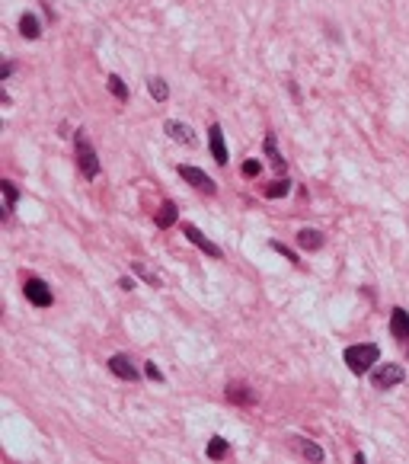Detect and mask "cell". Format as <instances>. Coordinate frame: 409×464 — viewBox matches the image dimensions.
<instances>
[{"label":"cell","instance_id":"cell-1","mask_svg":"<svg viewBox=\"0 0 409 464\" xmlns=\"http://www.w3.org/2000/svg\"><path fill=\"white\" fill-rule=\"evenodd\" d=\"M342 358H345L349 372L362 378V375H368L374 368V362H380V349L378 342H355V346H349L342 352Z\"/></svg>","mask_w":409,"mask_h":464},{"label":"cell","instance_id":"cell-2","mask_svg":"<svg viewBox=\"0 0 409 464\" xmlns=\"http://www.w3.org/2000/svg\"><path fill=\"white\" fill-rule=\"evenodd\" d=\"M74 151H77V167H80V176L84 180H96L103 173V164L96 157V147L90 145V138H87L84 129L74 131Z\"/></svg>","mask_w":409,"mask_h":464},{"label":"cell","instance_id":"cell-3","mask_svg":"<svg viewBox=\"0 0 409 464\" xmlns=\"http://www.w3.org/2000/svg\"><path fill=\"white\" fill-rule=\"evenodd\" d=\"M403 378H406V372L396 362H384V365L371 368V388H378V391L396 388V384H403Z\"/></svg>","mask_w":409,"mask_h":464},{"label":"cell","instance_id":"cell-4","mask_svg":"<svg viewBox=\"0 0 409 464\" xmlns=\"http://www.w3.org/2000/svg\"><path fill=\"white\" fill-rule=\"evenodd\" d=\"M23 295L29 298V305H36V307L54 305V295H52V289H48V282L38 279V275H29V279L23 282Z\"/></svg>","mask_w":409,"mask_h":464},{"label":"cell","instance_id":"cell-5","mask_svg":"<svg viewBox=\"0 0 409 464\" xmlns=\"http://www.w3.org/2000/svg\"><path fill=\"white\" fill-rule=\"evenodd\" d=\"M179 176H182V180H186V183L192 186V189L204 192V196H214V192H218V183H214L211 176L204 173V170H198V167H189V164H179Z\"/></svg>","mask_w":409,"mask_h":464},{"label":"cell","instance_id":"cell-6","mask_svg":"<svg viewBox=\"0 0 409 464\" xmlns=\"http://www.w3.org/2000/svg\"><path fill=\"white\" fill-rule=\"evenodd\" d=\"M182 234H186V240H189V244H195L198 250L208 253L211 259H221V256H224V253H221V247H218V244H211V240H208V237H204L202 231H198L195 224H192V221H186V224H182Z\"/></svg>","mask_w":409,"mask_h":464},{"label":"cell","instance_id":"cell-7","mask_svg":"<svg viewBox=\"0 0 409 464\" xmlns=\"http://www.w3.org/2000/svg\"><path fill=\"white\" fill-rule=\"evenodd\" d=\"M106 365H109V372H112L115 378H121V381H137V378H141V375H137V368H135V362H131L125 352H115Z\"/></svg>","mask_w":409,"mask_h":464},{"label":"cell","instance_id":"cell-8","mask_svg":"<svg viewBox=\"0 0 409 464\" xmlns=\"http://www.w3.org/2000/svg\"><path fill=\"white\" fill-rule=\"evenodd\" d=\"M163 131H167L170 138H173L176 145H186V147H195L198 145V138H195V131L189 129L186 122H176V119H170L167 125H163Z\"/></svg>","mask_w":409,"mask_h":464},{"label":"cell","instance_id":"cell-9","mask_svg":"<svg viewBox=\"0 0 409 464\" xmlns=\"http://www.w3.org/2000/svg\"><path fill=\"white\" fill-rule=\"evenodd\" d=\"M208 147H211V157L224 167L228 164V145H224V129L218 122H211V129H208Z\"/></svg>","mask_w":409,"mask_h":464},{"label":"cell","instance_id":"cell-10","mask_svg":"<svg viewBox=\"0 0 409 464\" xmlns=\"http://www.w3.org/2000/svg\"><path fill=\"white\" fill-rule=\"evenodd\" d=\"M390 333H394L403 346H409V314L403 311V307H394V314H390Z\"/></svg>","mask_w":409,"mask_h":464},{"label":"cell","instance_id":"cell-11","mask_svg":"<svg viewBox=\"0 0 409 464\" xmlns=\"http://www.w3.org/2000/svg\"><path fill=\"white\" fill-rule=\"evenodd\" d=\"M265 157L272 160V167H275V173L278 176H285V157H281L278 154V141H275V131H269V135H265Z\"/></svg>","mask_w":409,"mask_h":464},{"label":"cell","instance_id":"cell-12","mask_svg":"<svg viewBox=\"0 0 409 464\" xmlns=\"http://www.w3.org/2000/svg\"><path fill=\"white\" fill-rule=\"evenodd\" d=\"M297 247L301 250H320L323 247V234L317 228H301L297 231Z\"/></svg>","mask_w":409,"mask_h":464},{"label":"cell","instance_id":"cell-13","mask_svg":"<svg viewBox=\"0 0 409 464\" xmlns=\"http://www.w3.org/2000/svg\"><path fill=\"white\" fill-rule=\"evenodd\" d=\"M0 192H3V208H0V218H7V215L16 208V202H20V189H16L10 180H3V183H0Z\"/></svg>","mask_w":409,"mask_h":464},{"label":"cell","instance_id":"cell-14","mask_svg":"<svg viewBox=\"0 0 409 464\" xmlns=\"http://www.w3.org/2000/svg\"><path fill=\"white\" fill-rule=\"evenodd\" d=\"M224 394H228V400H230V403H253V391L246 388L243 381H230Z\"/></svg>","mask_w":409,"mask_h":464},{"label":"cell","instance_id":"cell-15","mask_svg":"<svg viewBox=\"0 0 409 464\" xmlns=\"http://www.w3.org/2000/svg\"><path fill=\"white\" fill-rule=\"evenodd\" d=\"M176 218H179V208H176V202H163V205H160V212H157V228H173L176 224Z\"/></svg>","mask_w":409,"mask_h":464},{"label":"cell","instance_id":"cell-16","mask_svg":"<svg viewBox=\"0 0 409 464\" xmlns=\"http://www.w3.org/2000/svg\"><path fill=\"white\" fill-rule=\"evenodd\" d=\"M20 36H23V38H38V36H42V23H38L36 13H23V16H20Z\"/></svg>","mask_w":409,"mask_h":464},{"label":"cell","instance_id":"cell-17","mask_svg":"<svg viewBox=\"0 0 409 464\" xmlns=\"http://www.w3.org/2000/svg\"><path fill=\"white\" fill-rule=\"evenodd\" d=\"M230 451V442L228 439H221V435H214L211 442H208V449H204V455L211 458V461H224Z\"/></svg>","mask_w":409,"mask_h":464},{"label":"cell","instance_id":"cell-18","mask_svg":"<svg viewBox=\"0 0 409 464\" xmlns=\"http://www.w3.org/2000/svg\"><path fill=\"white\" fill-rule=\"evenodd\" d=\"M288 192H291V180H288V176H278L272 186H265L262 196L265 198H281V196H288Z\"/></svg>","mask_w":409,"mask_h":464},{"label":"cell","instance_id":"cell-19","mask_svg":"<svg viewBox=\"0 0 409 464\" xmlns=\"http://www.w3.org/2000/svg\"><path fill=\"white\" fill-rule=\"evenodd\" d=\"M297 449H301V455L304 458H311V461H323V449H320L317 442H311V439H301V435H297Z\"/></svg>","mask_w":409,"mask_h":464},{"label":"cell","instance_id":"cell-20","mask_svg":"<svg viewBox=\"0 0 409 464\" xmlns=\"http://www.w3.org/2000/svg\"><path fill=\"white\" fill-rule=\"evenodd\" d=\"M147 93H151L157 103H163V99H170V87H167V80L163 77H151L147 80Z\"/></svg>","mask_w":409,"mask_h":464},{"label":"cell","instance_id":"cell-21","mask_svg":"<svg viewBox=\"0 0 409 464\" xmlns=\"http://www.w3.org/2000/svg\"><path fill=\"white\" fill-rule=\"evenodd\" d=\"M106 84H109V93H112L119 103H125V99H128V87H125V80H121L119 74H109Z\"/></svg>","mask_w":409,"mask_h":464},{"label":"cell","instance_id":"cell-22","mask_svg":"<svg viewBox=\"0 0 409 464\" xmlns=\"http://www.w3.org/2000/svg\"><path fill=\"white\" fill-rule=\"evenodd\" d=\"M131 269H135V273L141 275L144 282H151L154 289H160V285H163V275H160V273H154V269H151V266H144V263H135Z\"/></svg>","mask_w":409,"mask_h":464},{"label":"cell","instance_id":"cell-23","mask_svg":"<svg viewBox=\"0 0 409 464\" xmlns=\"http://www.w3.org/2000/svg\"><path fill=\"white\" fill-rule=\"evenodd\" d=\"M272 250H275V253H281V256L288 259V263H301V259H297V253L291 250V247H285L281 240H272Z\"/></svg>","mask_w":409,"mask_h":464},{"label":"cell","instance_id":"cell-24","mask_svg":"<svg viewBox=\"0 0 409 464\" xmlns=\"http://www.w3.org/2000/svg\"><path fill=\"white\" fill-rule=\"evenodd\" d=\"M144 375H147V378H151V381H157V384H160V381H163V372H160V368H157V362H147V365H144Z\"/></svg>","mask_w":409,"mask_h":464},{"label":"cell","instance_id":"cell-25","mask_svg":"<svg viewBox=\"0 0 409 464\" xmlns=\"http://www.w3.org/2000/svg\"><path fill=\"white\" fill-rule=\"evenodd\" d=\"M259 170H262L259 160H246V164H243V176H259Z\"/></svg>","mask_w":409,"mask_h":464},{"label":"cell","instance_id":"cell-26","mask_svg":"<svg viewBox=\"0 0 409 464\" xmlns=\"http://www.w3.org/2000/svg\"><path fill=\"white\" fill-rule=\"evenodd\" d=\"M135 285H137V282H135V279H128V275H121V279H119V289H121V291H131Z\"/></svg>","mask_w":409,"mask_h":464},{"label":"cell","instance_id":"cell-27","mask_svg":"<svg viewBox=\"0 0 409 464\" xmlns=\"http://www.w3.org/2000/svg\"><path fill=\"white\" fill-rule=\"evenodd\" d=\"M10 74H13V64H3V68H0V80H7Z\"/></svg>","mask_w":409,"mask_h":464}]
</instances>
